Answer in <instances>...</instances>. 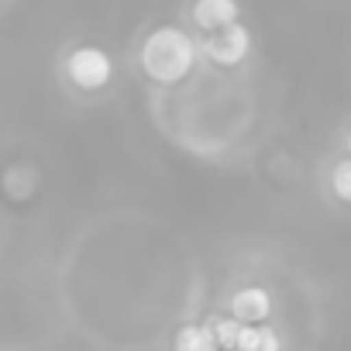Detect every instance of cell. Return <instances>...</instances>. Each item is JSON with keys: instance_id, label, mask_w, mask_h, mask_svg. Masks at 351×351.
I'll return each mask as SVG.
<instances>
[{"instance_id": "obj_1", "label": "cell", "mask_w": 351, "mask_h": 351, "mask_svg": "<svg viewBox=\"0 0 351 351\" xmlns=\"http://www.w3.org/2000/svg\"><path fill=\"white\" fill-rule=\"evenodd\" d=\"M138 62L141 73L158 83V86H172V83H183L193 73L197 62V42L183 32V28H172L162 25L155 32L145 35L141 49H138Z\"/></svg>"}, {"instance_id": "obj_2", "label": "cell", "mask_w": 351, "mask_h": 351, "mask_svg": "<svg viewBox=\"0 0 351 351\" xmlns=\"http://www.w3.org/2000/svg\"><path fill=\"white\" fill-rule=\"evenodd\" d=\"M66 76H69L73 86H80L86 93L104 90L114 76V59L100 45H76L66 56Z\"/></svg>"}, {"instance_id": "obj_3", "label": "cell", "mask_w": 351, "mask_h": 351, "mask_svg": "<svg viewBox=\"0 0 351 351\" xmlns=\"http://www.w3.org/2000/svg\"><path fill=\"white\" fill-rule=\"evenodd\" d=\"M248 52H252V32H248L241 21H234V25H228V28H221V32H210V35L204 38V56H207L214 66H221V69L241 66V62L248 59Z\"/></svg>"}, {"instance_id": "obj_4", "label": "cell", "mask_w": 351, "mask_h": 351, "mask_svg": "<svg viewBox=\"0 0 351 351\" xmlns=\"http://www.w3.org/2000/svg\"><path fill=\"white\" fill-rule=\"evenodd\" d=\"M241 18V4L238 0H197L193 4V25L210 35V32H221L228 25H234Z\"/></svg>"}, {"instance_id": "obj_5", "label": "cell", "mask_w": 351, "mask_h": 351, "mask_svg": "<svg viewBox=\"0 0 351 351\" xmlns=\"http://www.w3.org/2000/svg\"><path fill=\"white\" fill-rule=\"evenodd\" d=\"M272 313V296L265 286H245L231 296V317L241 324H265Z\"/></svg>"}, {"instance_id": "obj_6", "label": "cell", "mask_w": 351, "mask_h": 351, "mask_svg": "<svg viewBox=\"0 0 351 351\" xmlns=\"http://www.w3.org/2000/svg\"><path fill=\"white\" fill-rule=\"evenodd\" d=\"M172 351H221L214 324H183L180 330H176Z\"/></svg>"}, {"instance_id": "obj_7", "label": "cell", "mask_w": 351, "mask_h": 351, "mask_svg": "<svg viewBox=\"0 0 351 351\" xmlns=\"http://www.w3.org/2000/svg\"><path fill=\"white\" fill-rule=\"evenodd\" d=\"M238 351H282V341H279L276 327H269V324H245Z\"/></svg>"}, {"instance_id": "obj_8", "label": "cell", "mask_w": 351, "mask_h": 351, "mask_svg": "<svg viewBox=\"0 0 351 351\" xmlns=\"http://www.w3.org/2000/svg\"><path fill=\"white\" fill-rule=\"evenodd\" d=\"M330 193L341 204H351V155L334 162V169H330Z\"/></svg>"}, {"instance_id": "obj_9", "label": "cell", "mask_w": 351, "mask_h": 351, "mask_svg": "<svg viewBox=\"0 0 351 351\" xmlns=\"http://www.w3.org/2000/svg\"><path fill=\"white\" fill-rule=\"evenodd\" d=\"M241 330H245V324H241L238 317H217V320H214V334H217V341H221V351H238Z\"/></svg>"}, {"instance_id": "obj_10", "label": "cell", "mask_w": 351, "mask_h": 351, "mask_svg": "<svg viewBox=\"0 0 351 351\" xmlns=\"http://www.w3.org/2000/svg\"><path fill=\"white\" fill-rule=\"evenodd\" d=\"M344 148H348V155H351V131H348V138H344Z\"/></svg>"}]
</instances>
